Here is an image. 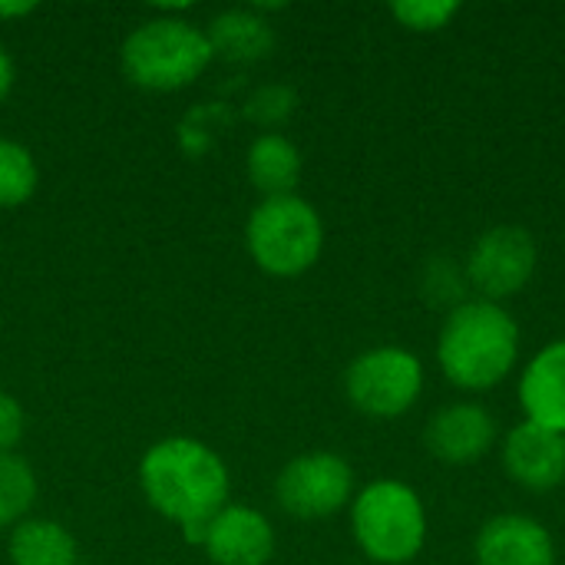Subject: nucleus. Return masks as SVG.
<instances>
[{"mask_svg": "<svg viewBox=\"0 0 565 565\" xmlns=\"http://www.w3.org/2000/svg\"><path fill=\"white\" fill-rule=\"evenodd\" d=\"M139 487L149 507L199 546L205 526L228 507L232 477L209 444L195 437H166L146 450Z\"/></svg>", "mask_w": 565, "mask_h": 565, "instance_id": "obj_1", "label": "nucleus"}, {"mask_svg": "<svg viewBox=\"0 0 565 565\" xmlns=\"http://www.w3.org/2000/svg\"><path fill=\"white\" fill-rule=\"evenodd\" d=\"M520 324L493 301L470 298L454 308L437 334V364L444 377L470 394L503 384L520 361Z\"/></svg>", "mask_w": 565, "mask_h": 565, "instance_id": "obj_2", "label": "nucleus"}, {"mask_svg": "<svg viewBox=\"0 0 565 565\" xmlns=\"http://www.w3.org/2000/svg\"><path fill=\"white\" fill-rule=\"evenodd\" d=\"M351 533L371 563L411 565L427 546V507L411 483L374 480L351 500Z\"/></svg>", "mask_w": 565, "mask_h": 565, "instance_id": "obj_3", "label": "nucleus"}, {"mask_svg": "<svg viewBox=\"0 0 565 565\" xmlns=\"http://www.w3.org/2000/svg\"><path fill=\"white\" fill-rule=\"evenodd\" d=\"M119 60L129 83L152 93H175L192 86L215 53L202 26L179 17H156L126 36Z\"/></svg>", "mask_w": 565, "mask_h": 565, "instance_id": "obj_4", "label": "nucleus"}, {"mask_svg": "<svg viewBox=\"0 0 565 565\" xmlns=\"http://www.w3.org/2000/svg\"><path fill=\"white\" fill-rule=\"evenodd\" d=\"M252 262L271 278H298L311 271L324 252V222L318 209L295 195L262 199L245 225Z\"/></svg>", "mask_w": 565, "mask_h": 565, "instance_id": "obj_5", "label": "nucleus"}, {"mask_svg": "<svg viewBox=\"0 0 565 565\" xmlns=\"http://www.w3.org/2000/svg\"><path fill=\"white\" fill-rule=\"evenodd\" d=\"M348 404L374 420L404 417L424 394V364L414 351L381 344L358 354L344 371Z\"/></svg>", "mask_w": 565, "mask_h": 565, "instance_id": "obj_6", "label": "nucleus"}, {"mask_svg": "<svg viewBox=\"0 0 565 565\" xmlns=\"http://www.w3.org/2000/svg\"><path fill=\"white\" fill-rule=\"evenodd\" d=\"M536 265H540V245H536L533 232L523 225L487 228L473 242V248L463 262L473 298H483L493 305L516 298L533 281Z\"/></svg>", "mask_w": 565, "mask_h": 565, "instance_id": "obj_7", "label": "nucleus"}, {"mask_svg": "<svg viewBox=\"0 0 565 565\" xmlns=\"http://www.w3.org/2000/svg\"><path fill=\"white\" fill-rule=\"evenodd\" d=\"M278 507L295 520H328L351 507L354 470L341 454L311 450L288 460L275 480Z\"/></svg>", "mask_w": 565, "mask_h": 565, "instance_id": "obj_8", "label": "nucleus"}, {"mask_svg": "<svg viewBox=\"0 0 565 565\" xmlns=\"http://www.w3.org/2000/svg\"><path fill=\"white\" fill-rule=\"evenodd\" d=\"M497 417L477 401H454L430 414L424 427V444L434 460L450 467H470L483 460L497 444Z\"/></svg>", "mask_w": 565, "mask_h": 565, "instance_id": "obj_9", "label": "nucleus"}, {"mask_svg": "<svg viewBox=\"0 0 565 565\" xmlns=\"http://www.w3.org/2000/svg\"><path fill=\"white\" fill-rule=\"evenodd\" d=\"M500 460L516 487L530 493H550L565 483V434L520 420L507 430Z\"/></svg>", "mask_w": 565, "mask_h": 565, "instance_id": "obj_10", "label": "nucleus"}, {"mask_svg": "<svg viewBox=\"0 0 565 565\" xmlns=\"http://www.w3.org/2000/svg\"><path fill=\"white\" fill-rule=\"evenodd\" d=\"M477 565H556V540L536 516L497 513L473 540Z\"/></svg>", "mask_w": 565, "mask_h": 565, "instance_id": "obj_11", "label": "nucleus"}, {"mask_svg": "<svg viewBox=\"0 0 565 565\" xmlns=\"http://www.w3.org/2000/svg\"><path fill=\"white\" fill-rule=\"evenodd\" d=\"M199 546L215 565H268L275 556V530L262 510L228 503L205 526Z\"/></svg>", "mask_w": 565, "mask_h": 565, "instance_id": "obj_12", "label": "nucleus"}, {"mask_svg": "<svg viewBox=\"0 0 565 565\" xmlns=\"http://www.w3.org/2000/svg\"><path fill=\"white\" fill-rule=\"evenodd\" d=\"M523 420L565 434V338L543 344L520 374Z\"/></svg>", "mask_w": 565, "mask_h": 565, "instance_id": "obj_13", "label": "nucleus"}, {"mask_svg": "<svg viewBox=\"0 0 565 565\" xmlns=\"http://www.w3.org/2000/svg\"><path fill=\"white\" fill-rule=\"evenodd\" d=\"M245 169H248L252 185H255L265 199L295 195V189H298V182H301L305 159H301V149H298L288 136H281V132H262V136L248 146Z\"/></svg>", "mask_w": 565, "mask_h": 565, "instance_id": "obj_14", "label": "nucleus"}, {"mask_svg": "<svg viewBox=\"0 0 565 565\" xmlns=\"http://www.w3.org/2000/svg\"><path fill=\"white\" fill-rule=\"evenodd\" d=\"M212 53L232 63H255L265 60L275 46V33L265 17L255 10H225L205 30Z\"/></svg>", "mask_w": 565, "mask_h": 565, "instance_id": "obj_15", "label": "nucleus"}, {"mask_svg": "<svg viewBox=\"0 0 565 565\" xmlns=\"http://www.w3.org/2000/svg\"><path fill=\"white\" fill-rule=\"evenodd\" d=\"M7 556L10 565H79L73 533L63 523L40 516H30L10 530Z\"/></svg>", "mask_w": 565, "mask_h": 565, "instance_id": "obj_16", "label": "nucleus"}, {"mask_svg": "<svg viewBox=\"0 0 565 565\" xmlns=\"http://www.w3.org/2000/svg\"><path fill=\"white\" fill-rule=\"evenodd\" d=\"M36 503V477L33 467L17 457H0V530H13L23 520H30V510Z\"/></svg>", "mask_w": 565, "mask_h": 565, "instance_id": "obj_17", "label": "nucleus"}, {"mask_svg": "<svg viewBox=\"0 0 565 565\" xmlns=\"http://www.w3.org/2000/svg\"><path fill=\"white\" fill-rule=\"evenodd\" d=\"M420 298L434 308V311H454L463 301H470V281H467V268L450 258V255H434L424 265L420 275Z\"/></svg>", "mask_w": 565, "mask_h": 565, "instance_id": "obj_18", "label": "nucleus"}, {"mask_svg": "<svg viewBox=\"0 0 565 565\" xmlns=\"http://www.w3.org/2000/svg\"><path fill=\"white\" fill-rule=\"evenodd\" d=\"M40 185L36 159L26 146L0 139V209H17L33 199Z\"/></svg>", "mask_w": 565, "mask_h": 565, "instance_id": "obj_19", "label": "nucleus"}, {"mask_svg": "<svg viewBox=\"0 0 565 565\" xmlns=\"http://www.w3.org/2000/svg\"><path fill=\"white\" fill-rule=\"evenodd\" d=\"M463 7L457 0H397L391 3V13L401 26L414 33H437L444 30Z\"/></svg>", "mask_w": 565, "mask_h": 565, "instance_id": "obj_20", "label": "nucleus"}, {"mask_svg": "<svg viewBox=\"0 0 565 565\" xmlns=\"http://www.w3.org/2000/svg\"><path fill=\"white\" fill-rule=\"evenodd\" d=\"M295 113V93L288 86H265L248 99V116L262 126L285 122Z\"/></svg>", "mask_w": 565, "mask_h": 565, "instance_id": "obj_21", "label": "nucleus"}, {"mask_svg": "<svg viewBox=\"0 0 565 565\" xmlns=\"http://www.w3.org/2000/svg\"><path fill=\"white\" fill-rule=\"evenodd\" d=\"M23 434H26V414H23L20 401L0 391V457L13 454L20 447Z\"/></svg>", "mask_w": 565, "mask_h": 565, "instance_id": "obj_22", "label": "nucleus"}, {"mask_svg": "<svg viewBox=\"0 0 565 565\" xmlns=\"http://www.w3.org/2000/svg\"><path fill=\"white\" fill-rule=\"evenodd\" d=\"M13 79H17L13 60H10V53L0 46V103H3V99H7V93L13 89Z\"/></svg>", "mask_w": 565, "mask_h": 565, "instance_id": "obj_23", "label": "nucleus"}, {"mask_svg": "<svg viewBox=\"0 0 565 565\" xmlns=\"http://www.w3.org/2000/svg\"><path fill=\"white\" fill-rule=\"evenodd\" d=\"M36 10V3H26V0H17V3H7V0H0V20H10V17H26V13H33Z\"/></svg>", "mask_w": 565, "mask_h": 565, "instance_id": "obj_24", "label": "nucleus"}, {"mask_svg": "<svg viewBox=\"0 0 565 565\" xmlns=\"http://www.w3.org/2000/svg\"><path fill=\"white\" fill-rule=\"evenodd\" d=\"M79 565H93V563H79Z\"/></svg>", "mask_w": 565, "mask_h": 565, "instance_id": "obj_25", "label": "nucleus"}]
</instances>
